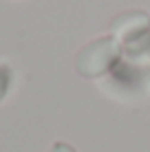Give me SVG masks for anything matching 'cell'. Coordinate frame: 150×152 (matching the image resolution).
Listing matches in <instances>:
<instances>
[{
  "label": "cell",
  "instance_id": "3",
  "mask_svg": "<svg viewBox=\"0 0 150 152\" xmlns=\"http://www.w3.org/2000/svg\"><path fill=\"white\" fill-rule=\"evenodd\" d=\"M49 152H75V148H71V145L64 143V141H55V143L51 145Z\"/></svg>",
  "mask_w": 150,
  "mask_h": 152
},
{
  "label": "cell",
  "instance_id": "1",
  "mask_svg": "<svg viewBox=\"0 0 150 152\" xmlns=\"http://www.w3.org/2000/svg\"><path fill=\"white\" fill-rule=\"evenodd\" d=\"M119 57V44H117L115 38L106 35V38H100L91 44H86L84 49L77 53L75 60V69L82 77H100L110 69L113 64Z\"/></svg>",
  "mask_w": 150,
  "mask_h": 152
},
{
  "label": "cell",
  "instance_id": "2",
  "mask_svg": "<svg viewBox=\"0 0 150 152\" xmlns=\"http://www.w3.org/2000/svg\"><path fill=\"white\" fill-rule=\"evenodd\" d=\"M11 80H13V71L9 64H2L0 62V102L7 97L9 88H11Z\"/></svg>",
  "mask_w": 150,
  "mask_h": 152
}]
</instances>
